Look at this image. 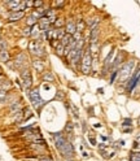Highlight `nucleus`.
I'll return each mask as SVG.
<instances>
[{
	"mask_svg": "<svg viewBox=\"0 0 140 161\" xmlns=\"http://www.w3.org/2000/svg\"><path fill=\"white\" fill-rule=\"evenodd\" d=\"M80 69L83 74H89L92 69V53H91V48H86L83 55H82V64H80Z\"/></svg>",
	"mask_w": 140,
	"mask_h": 161,
	"instance_id": "f257e3e1",
	"label": "nucleus"
},
{
	"mask_svg": "<svg viewBox=\"0 0 140 161\" xmlns=\"http://www.w3.org/2000/svg\"><path fill=\"white\" fill-rule=\"evenodd\" d=\"M135 68V61H127L126 64H124L122 68H121V70H118V76H119V81L121 82H124L127 79L128 77L132 74V70H134Z\"/></svg>",
	"mask_w": 140,
	"mask_h": 161,
	"instance_id": "f03ea898",
	"label": "nucleus"
},
{
	"mask_svg": "<svg viewBox=\"0 0 140 161\" xmlns=\"http://www.w3.org/2000/svg\"><path fill=\"white\" fill-rule=\"evenodd\" d=\"M29 51L31 55H34V56H36L39 58L44 56V47L39 40H31L29 43Z\"/></svg>",
	"mask_w": 140,
	"mask_h": 161,
	"instance_id": "7ed1b4c3",
	"label": "nucleus"
},
{
	"mask_svg": "<svg viewBox=\"0 0 140 161\" xmlns=\"http://www.w3.org/2000/svg\"><path fill=\"white\" fill-rule=\"evenodd\" d=\"M29 96H30V100L31 103H33L34 108L35 109H39L43 107V104H44V101L40 97V94H39V88H34V90H30L29 91Z\"/></svg>",
	"mask_w": 140,
	"mask_h": 161,
	"instance_id": "20e7f679",
	"label": "nucleus"
},
{
	"mask_svg": "<svg viewBox=\"0 0 140 161\" xmlns=\"http://www.w3.org/2000/svg\"><path fill=\"white\" fill-rule=\"evenodd\" d=\"M19 77H21V79H22L23 87L30 91V87H31V85H33V77H31V72L27 68H23L21 72H19Z\"/></svg>",
	"mask_w": 140,
	"mask_h": 161,
	"instance_id": "39448f33",
	"label": "nucleus"
},
{
	"mask_svg": "<svg viewBox=\"0 0 140 161\" xmlns=\"http://www.w3.org/2000/svg\"><path fill=\"white\" fill-rule=\"evenodd\" d=\"M58 151H60V154L68 160H71V157L74 156V147L69 140H66V142L58 148Z\"/></svg>",
	"mask_w": 140,
	"mask_h": 161,
	"instance_id": "423d86ee",
	"label": "nucleus"
},
{
	"mask_svg": "<svg viewBox=\"0 0 140 161\" xmlns=\"http://www.w3.org/2000/svg\"><path fill=\"white\" fill-rule=\"evenodd\" d=\"M139 82H140V70H139V72H136L134 74V77L130 79V82H128V85H127V90L131 92L132 90L135 88V86L139 83Z\"/></svg>",
	"mask_w": 140,
	"mask_h": 161,
	"instance_id": "0eeeda50",
	"label": "nucleus"
},
{
	"mask_svg": "<svg viewBox=\"0 0 140 161\" xmlns=\"http://www.w3.org/2000/svg\"><path fill=\"white\" fill-rule=\"evenodd\" d=\"M53 140H54V144H56V147L58 150V148H60L62 144L66 142V138L64 136L62 133H54V134H53Z\"/></svg>",
	"mask_w": 140,
	"mask_h": 161,
	"instance_id": "6e6552de",
	"label": "nucleus"
},
{
	"mask_svg": "<svg viewBox=\"0 0 140 161\" xmlns=\"http://www.w3.org/2000/svg\"><path fill=\"white\" fill-rule=\"evenodd\" d=\"M65 33L69 34V35H74L77 33V23L70 19L69 22H66L65 25Z\"/></svg>",
	"mask_w": 140,
	"mask_h": 161,
	"instance_id": "1a4fd4ad",
	"label": "nucleus"
},
{
	"mask_svg": "<svg viewBox=\"0 0 140 161\" xmlns=\"http://www.w3.org/2000/svg\"><path fill=\"white\" fill-rule=\"evenodd\" d=\"M23 16H25L23 12H10V13L8 14V21H10V22L19 21L21 18H23Z\"/></svg>",
	"mask_w": 140,
	"mask_h": 161,
	"instance_id": "9d476101",
	"label": "nucleus"
},
{
	"mask_svg": "<svg viewBox=\"0 0 140 161\" xmlns=\"http://www.w3.org/2000/svg\"><path fill=\"white\" fill-rule=\"evenodd\" d=\"M52 25V23L49 22V19L45 17H42L40 19H39V29L40 30H44V31H48V29H49V26Z\"/></svg>",
	"mask_w": 140,
	"mask_h": 161,
	"instance_id": "9b49d317",
	"label": "nucleus"
},
{
	"mask_svg": "<svg viewBox=\"0 0 140 161\" xmlns=\"http://www.w3.org/2000/svg\"><path fill=\"white\" fill-rule=\"evenodd\" d=\"M25 60H26V56L23 53H19L17 57H16V60H14V64H16V66H17V68H19V69H23L22 66L25 65Z\"/></svg>",
	"mask_w": 140,
	"mask_h": 161,
	"instance_id": "f8f14e48",
	"label": "nucleus"
},
{
	"mask_svg": "<svg viewBox=\"0 0 140 161\" xmlns=\"http://www.w3.org/2000/svg\"><path fill=\"white\" fill-rule=\"evenodd\" d=\"M99 33H100V27L99 26H96V27H93V29H91V43L92 44H96V42H97V37H99Z\"/></svg>",
	"mask_w": 140,
	"mask_h": 161,
	"instance_id": "ddd939ff",
	"label": "nucleus"
},
{
	"mask_svg": "<svg viewBox=\"0 0 140 161\" xmlns=\"http://www.w3.org/2000/svg\"><path fill=\"white\" fill-rule=\"evenodd\" d=\"M33 66L36 72H43V70H44V64H43V61L40 58H35L33 61Z\"/></svg>",
	"mask_w": 140,
	"mask_h": 161,
	"instance_id": "4468645a",
	"label": "nucleus"
},
{
	"mask_svg": "<svg viewBox=\"0 0 140 161\" xmlns=\"http://www.w3.org/2000/svg\"><path fill=\"white\" fill-rule=\"evenodd\" d=\"M19 109H21V103L19 101H14V103H10L9 104V111L10 113H18L19 112Z\"/></svg>",
	"mask_w": 140,
	"mask_h": 161,
	"instance_id": "2eb2a0df",
	"label": "nucleus"
},
{
	"mask_svg": "<svg viewBox=\"0 0 140 161\" xmlns=\"http://www.w3.org/2000/svg\"><path fill=\"white\" fill-rule=\"evenodd\" d=\"M0 60L3 62H8V60H9V53H8L7 49H0Z\"/></svg>",
	"mask_w": 140,
	"mask_h": 161,
	"instance_id": "dca6fc26",
	"label": "nucleus"
},
{
	"mask_svg": "<svg viewBox=\"0 0 140 161\" xmlns=\"http://www.w3.org/2000/svg\"><path fill=\"white\" fill-rule=\"evenodd\" d=\"M71 40H73V35H69V34H65V37H64V38H62V39H61V42H60V43H61V44H62V46H64V47H66V46H68V44H69V43H70V42H71Z\"/></svg>",
	"mask_w": 140,
	"mask_h": 161,
	"instance_id": "f3484780",
	"label": "nucleus"
},
{
	"mask_svg": "<svg viewBox=\"0 0 140 161\" xmlns=\"http://www.w3.org/2000/svg\"><path fill=\"white\" fill-rule=\"evenodd\" d=\"M87 23H88L89 29H93V27L99 26V18H97V17H95V18H89Z\"/></svg>",
	"mask_w": 140,
	"mask_h": 161,
	"instance_id": "a211bd4d",
	"label": "nucleus"
},
{
	"mask_svg": "<svg viewBox=\"0 0 140 161\" xmlns=\"http://www.w3.org/2000/svg\"><path fill=\"white\" fill-rule=\"evenodd\" d=\"M113 56H114V51H112V52H110V53H109L108 56H106V58H105V61H104V65H105V68H108V66L112 64Z\"/></svg>",
	"mask_w": 140,
	"mask_h": 161,
	"instance_id": "6ab92c4d",
	"label": "nucleus"
},
{
	"mask_svg": "<svg viewBox=\"0 0 140 161\" xmlns=\"http://www.w3.org/2000/svg\"><path fill=\"white\" fill-rule=\"evenodd\" d=\"M43 79H44L45 82H54V77L51 72H47L44 76H43Z\"/></svg>",
	"mask_w": 140,
	"mask_h": 161,
	"instance_id": "aec40b11",
	"label": "nucleus"
},
{
	"mask_svg": "<svg viewBox=\"0 0 140 161\" xmlns=\"http://www.w3.org/2000/svg\"><path fill=\"white\" fill-rule=\"evenodd\" d=\"M84 27H86V23L83 22V21H82V19H80V21H78L77 22V33H83V30H84Z\"/></svg>",
	"mask_w": 140,
	"mask_h": 161,
	"instance_id": "412c9836",
	"label": "nucleus"
},
{
	"mask_svg": "<svg viewBox=\"0 0 140 161\" xmlns=\"http://www.w3.org/2000/svg\"><path fill=\"white\" fill-rule=\"evenodd\" d=\"M56 52H57L58 56H62V55L65 53V47L62 46L61 43H58V44L56 46Z\"/></svg>",
	"mask_w": 140,
	"mask_h": 161,
	"instance_id": "4be33fe9",
	"label": "nucleus"
},
{
	"mask_svg": "<svg viewBox=\"0 0 140 161\" xmlns=\"http://www.w3.org/2000/svg\"><path fill=\"white\" fill-rule=\"evenodd\" d=\"M54 26H56V29H62V26L65 25V21L62 18H57L56 21H54V23H53Z\"/></svg>",
	"mask_w": 140,
	"mask_h": 161,
	"instance_id": "5701e85b",
	"label": "nucleus"
},
{
	"mask_svg": "<svg viewBox=\"0 0 140 161\" xmlns=\"http://www.w3.org/2000/svg\"><path fill=\"white\" fill-rule=\"evenodd\" d=\"M36 22H38V18H35L34 16H30V17L27 18V25H29V27H31L33 25H35Z\"/></svg>",
	"mask_w": 140,
	"mask_h": 161,
	"instance_id": "b1692460",
	"label": "nucleus"
},
{
	"mask_svg": "<svg viewBox=\"0 0 140 161\" xmlns=\"http://www.w3.org/2000/svg\"><path fill=\"white\" fill-rule=\"evenodd\" d=\"M64 4H65L64 0H56V1L52 3V7H53V8H60V7L64 5Z\"/></svg>",
	"mask_w": 140,
	"mask_h": 161,
	"instance_id": "393cba45",
	"label": "nucleus"
},
{
	"mask_svg": "<svg viewBox=\"0 0 140 161\" xmlns=\"http://www.w3.org/2000/svg\"><path fill=\"white\" fill-rule=\"evenodd\" d=\"M7 99V91H3V90H0V103H4Z\"/></svg>",
	"mask_w": 140,
	"mask_h": 161,
	"instance_id": "a878e982",
	"label": "nucleus"
},
{
	"mask_svg": "<svg viewBox=\"0 0 140 161\" xmlns=\"http://www.w3.org/2000/svg\"><path fill=\"white\" fill-rule=\"evenodd\" d=\"M8 48V44H7V42L4 40V39L0 38V49H7Z\"/></svg>",
	"mask_w": 140,
	"mask_h": 161,
	"instance_id": "bb28decb",
	"label": "nucleus"
},
{
	"mask_svg": "<svg viewBox=\"0 0 140 161\" xmlns=\"http://www.w3.org/2000/svg\"><path fill=\"white\" fill-rule=\"evenodd\" d=\"M130 160L131 161H140V152H139V154H132Z\"/></svg>",
	"mask_w": 140,
	"mask_h": 161,
	"instance_id": "cd10ccee",
	"label": "nucleus"
},
{
	"mask_svg": "<svg viewBox=\"0 0 140 161\" xmlns=\"http://www.w3.org/2000/svg\"><path fill=\"white\" fill-rule=\"evenodd\" d=\"M33 5L36 8V9H39V8H42V7H43V1H42V0H36V1H34Z\"/></svg>",
	"mask_w": 140,
	"mask_h": 161,
	"instance_id": "c85d7f7f",
	"label": "nucleus"
},
{
	"mask_svg": "<svg viewBox=\"0 0 140 161\" xmlns=\"http://www.w3.org/2000/svg\"><path fill=\"white\" fill-rule=\"evenodd\" d=\"M31 33H33V31H31V27H26V29L23 30V35H26V37L31 35Z\"/></svg>",
	"mask_w": 140,
	"mask_h": 161,
	"instance_id": "c756f323",
	"label": "nucleus"
},
{
	"mask_svg": "<svg viewBox=\"0 0 140 161\" xmlns=\"http://www.w3.org/2000/svg\"><path fill=\"white\" fill-rule=\"evenodd\" d=\"M118 76V72H113V74H112V77H110V82H114V79H115V77Z\"/></svg>",
	"mask_w": 140,
	"mask_h": 161,
	"instance_id": "7c9ffc66",
	"label": "nucleus"
},
{
	"mask_svg": "<svg viewBox=\"0 0 140 161\" xmlns=\"http://www.w3.org/2000/svg\"><path fill=\"white\" fill-rule=\"evenodd\" d=\"M89 142H91L92 146H96V139L93 138V136H89Z\"/></svg>",
	"mask_w": 140,
	"mask_h": 161,
	"instance_id": "2f4dec72",
	"label": "nucleus"
},
{
	"mask_svg": "<svg viewBox=\"0 0 140 161\" xmlns=\"http://www.w3.org/2000/svg\"><path fill=\"white\" fill-rule=\"evenodd\" d=\"M131 122H132V121H131L130 118L124 120V121H123V126H126V125H131Z\"/></svg>",
	"mask_w": 140,
	"mask_h": 161,
	"instance_id": "473e14b6",
	"label": "nucleus"
},
{
	"mask_svg": "<svg viewBox=\"0 0 140 161\" xmlns=\"http://www.w3.org/2000/svg\"><path fill=\"white\" fill-rule=\"evenodd\" d=\"M38 161H53L51 157H42V159H39Z\"/></svg>",
	"mask_w": 140,
	"mask_h": 161,
	"instance_id": "72a5a7b5",
	"label": "nucleus"
},
{
	"mask_svg": "<svg viewBox=\"0 0 140 161\" xmlns=\"http://www.w3.org/2000/svg\"><path fill=\"white\" fill-rule=\"evenodd\" d=\"M4 82H5V81H4V78H3V77H0V87H1V86H3Z\"/></svg>",
	"mask_w": 140,
	"mask_h": 161,
	"instance_id": "f704fd0d",
	"label": "nucleus"
},
{
	"mask_svg": "<svg viewBox=\"0 0 140 161\" xmlns=\"http://www.w3.org/2000/svg\"><path fill=\"white\" fill-rule=\"evenodd\" d=\"M0 77H1V69H0Z\"/></svg>",
	"mask_w": 140,
	"mask_h": 161,
	"instance_id": "c9c22d12",
	"label": "nucleus"
},
{
	"mask_svg": "<svg viewBox=\"0 0 140 161\" xmlns=\"http://www.w3.org/2000/svg\"><path fill=\"white\" fill-rule=\"evenodd\" d=\"M66 161H74V160H66Z\"/></svg>",
	"mask_w": 140,
	"mask_h": 161,
	"instance_id": "e433bc0d",
	"label": "nucleus"
}]
</instances>
